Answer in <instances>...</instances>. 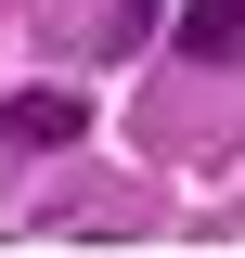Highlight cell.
Segmentation results:
<instances>
[{"mask_svg":"<svg viewBox=\"0 0 245 258\" xmlns=\"http://www.w3.org/2000/svg\"><path fill=\"white\" fill-rule=\"evenodd\" d=\"M0 142H13V155H52V142H78V103L65 91H13L0 103Z\"/></svg>","mask_w":245,"mask_h":258,"instance_id":"cell-1","label":"cell"},{"mask_svg":"<svg viewBox=\"0 0 245 258\" xmlns=\"http://www.w3.org/2000/svg\"><path fill=\"white\" fill-rule=\"evenodd\" d=\"M181 52L194 64H245V0H181Z\"/></svg>","mask_w":245,"mask_h":258,"instance_id":"cell-2","label":"cell"}]
</instances>
